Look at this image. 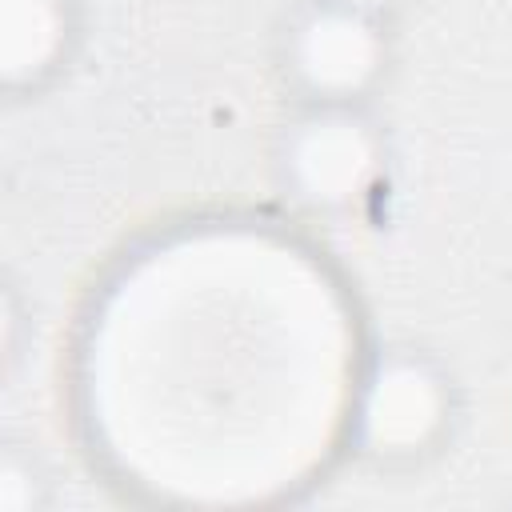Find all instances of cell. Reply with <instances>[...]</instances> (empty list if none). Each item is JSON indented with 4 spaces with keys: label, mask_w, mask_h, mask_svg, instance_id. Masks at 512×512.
I'll return each instance as SVG.
<instances>
[{
    "label": "cell",
    "mask_w": 512,
    "mask_h": 512,
    "mask_svg": "<svg viewBox=\"0 0 512 512\" xmlns=\"http://www.w3.org/2000/svg\"><path fill=\"white\" fill-rule=\"evenodd\" d=\"M384 136L360 104H304L276 140L284 192L312 212H344L372 192Z\"/></svg>",
    "instance_id": "obj_1"
},
{
    "label": "cell",
    "mask_w": 512,
    "mask_h": 512,
    "mask_svg": "<svg viewBox=\"0 0 512 512\" xmlns=\"http://www.w3.org/2000/svg\"><path fill=\"white\" fill-rule=\"evenodd\" d=\"M452 420L444 368L412 348L380 352L352 384V444L380 464H408L432 452Z\"/></svg>",
    "instance_id": "obj_2"
},
{
    "label": "cell",
    "mask_w": 512,
    "mask_h": 512,
    "mask_svg": "<svg viewBox=\"0 0 512 512\" xmlns=\"http://www.w3.org/2000/svg\"><path fill=\"white\" fill-rule=\"evenodd\" d=\"M280 60L308 104H360L388 68V32L380 16L312 0L288 20Z\"/></svg>",
    "instance_id": "obj_3"
},
{
    "label": "cell",
    "mask_w": 512,
    "mask_h": 512,
    "mask_svg": "<svg viewBox=\"0 0 512 512\" xmlns=\"http://www.w3.org/2000/svg\"><path fill=\"white\" fill-rule=\"evenodd\" d=\"M72 0H0V80L4 88L44 84L72 52Z\"/></svg>",
    "instance_id": "obj_4"
},
{
    "label": "cell",
    "mask_w": 512,
    "mask_h": 512,
    "mask_svg": "<svg viewBox=\"0 0 512 512\" xmlns=\"http://www.w3.org/2000/svg\"><path fill=\"white\" fill-rule=\"evenodd\" d=\"M340 4H348V8H360V12H368V16L388 20V12H392L400 0H340Z\"/></svg>",
    "instance_id": "obj_5"
}]
</instances>
